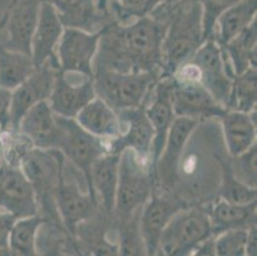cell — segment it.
Listing matches in <instances>:
<instances>
[{
  "instance_id": "obj_1",
  "label": "cell",
  "mask_w": 257,
  "mask_h": 256,
  "mask_svg": "<svg viewBox=\"0 0 257 256\" xmlns=\"http://www.w3.org/2000/svg\"><path fill=\"white\" fill-rule=\"evenodd\" d=\"M153 13L164 14L163 18H156L167 26L163 40L161 78L170 77L204 44L202 8L198 0H175Z\"/></svg>"
},
{
  "instance_id": "obj_2",
  "label": "cell",
  "mask_w": 257,
  "mask_h": 256,
  "mask_svg": "<svg viewBox=\"0 0 257 256\" xmlns=\"http://www.w3.org/2000/svg\"><path fill=\"white\" fill-rule=\"evenodd\" d=\"M167 26L153 16H142L119 25L121 40L132 60L133 72H147L161 78L163 40Z\"/></svg>"
},
{
  "instance_id": "obj_3",
  "label": "cell",
  "mask_w": 257,
  "mask_h": 256,
  "mask_svg": "<svg viewBox=\"0 0 257 256\" xmlns=\"http://www.w3.org/2000/svg\"><path fill=\"white\" fill-rule=\"evenodd\" d=\"M155 191L156 185L150 163L140 159L132 150H124L119 160L118 187L113 217L119 223L127 220L146 204Z\"/></svg>"
},
{
  "instance_id": "obj_4",
  "label": "cell",
  "mask_w": 257,
  "mask_h": 256,
  "mask_svg": "<svg viewBox=\"0 0 257 256\" xmlns=\"http://www.w3.org/2000/svg\"><path fill=\"white\" fill-rule=\"evenodd\" d=\"M159 79L158 74L147 72L116 73L95 70L92 81L96 98L101 99L114 112L120 113L146 104V99Z\"/></svg>"
},
{
  "instance_id": "obj_5",
  "label": "cell",
  "mask_w": 257,
  "mask_h": 256,
  "mask_svg": "<svg viewBox=\"0 0 257 256\" xmlns=\"http://www.w3.org/2000/svg\"><path fill=\"white\" fill-rule=\"evenodd\" d=\"M212 237L207 209L189 206L175 215L161 233L156 256H189L197 246Z\"/></svg>"
},
{
  "instance_id": "obj_6",
  "label": "cell",
  "mask_w": 257,
  "mask_h": 256,
  "mask_svg": "<svg viewBox=\"0 0 257 256\" xmlns=\"http://www.w3.org/2000/svg\"><path fill=\"white\" fill-rule=\"evenodd\" d=\"M65 165V159L57 150L30 149L21 159L20 169L29 180L37 204L49 217L60 220L55 208V191Z\"/></svg>"
},
{
  "instance_id": "obj_7",
  "label": "cell",
  "mask_w": 257,
  "mask_h": 256,
  "mask_svg": "<svg viewBox=\"0 0 257 256\" xmlns=\"http://www.w3.org/2000/svg\"><path fill=\"white\" fill-rule=\"evenodd\" d=\"M187 62L191 63L197 70L198 82L226 109L235 76L223 48L216 42L214 36L205 40L204 44Z\"/></svg>"
},
{
  "instance_id": "obj_8",
  "label": "cell",
  "mask_w": 257,
  "mask_h": 256,
  "mask_svg": "<svg viewBox=\"0 0 257 256\" xmlns=\"http://www.w3.org/2000/svg\"><path fill=\"white\" fill-rule=\"evenodd\" d=\"M58 123L60 127V140L57 151L63 155L65 161H69L74 169L82 173L90 194L91 166L100 156L106 154V144L104 140L83 130L76 119L58 117Z\"/></svg>"
},
{
  "instance_id": "obj_9",
  "label": "cell",
  "mask_w": 257,
  "mask_h": 256,
  "mask_svg": "<svg viewBox=\"0 0 257 256\" xmlns=\"http://www.w3.org/2000/svg\"><path fill=\"white\" fill-rule=\"evenodd\" d=\"M100 36L101 31L87 32L64 27L57 49L60 72L93 78V60L99 48Z\"/></svg>"
},
{
  "instance_id": "obj_10",
  "label": "cell",
  "mask_w": 257,
  "mask_h": 256,
  "mask_svg": "<svg viewBox=\"0 0 257 256\" xmlns=\"http://www.w3.org/2000/svg\"><path fill=\"white\" fill-rule=\"evenodd\" d=\"M189 204L174 192L155 191L146 201L140 214V229L150 256H156L159 239L170 220Z\"/></svg>"
},
{
  "instance_id": "obj_11",
  "label": "cell",
  "mask_w": 257,
  "mask_h": 256,
  "mask_svg": "<svg viewBox=\"0 0 257 256\" xmlns=\"http://www.w3.org/2000/svg\"><path fill=\"white\" fill-rule=\"evenodd\" d=\"M198 122L189 118H175L168 133L164 149L154 169V180L163 191L173 192L179 182V166L189 137Z\"/></svg>"
},
{
  "instance_id": "obj_12",
  "label": "cell",
  "mask_w": 257,
  "mask_h": 256,
  "mask_svg": "<svg viewBox=\"0 0 257 256\" xmlns=\"http://www.w3.org/2000/svg\"><path fill=\"white\" fill-rule=\"evenodd\" d=\"M99 206V203L87 191L83 192L79 189L76 181L67 180L63 169L55 191V208L60 222L71 236H77L79 227L97 214Z\"/></svg>"
},
{
  "instance_id": "obj_13",
  "label": "cell",
  "mask_w": 257,
  "mask_h": 256,
  "mask_svg": "<svg viewBox=\"0 0 257 256\" xmlns=\"http://www.w3.org/2000/svg\"><path fill=\"white\" fill-rule=\"evenodd\" d=\"M118 116L125 131H121L118 137L105 141L107 152L120 155L124 150H132L140 159L150 163L154 130L146 114V104L123 110Z\"/></svg>"
},
{
  "instance_id": "obj_14",
  "label": "cell",
  "mask_w": 257,
  "mask_h": 256,
  "mask_svg": "<svg viewBox=\"0 0 257 256\" xmlns=\"http://www.w3.org/2000/svg\"><path fill=\"white\" fill-rule=\"evenodd\" d=\"M0 210L16 220L39 215L34 189L18 166L0 164Z\"/></svg>"
},
{
  "instance_id": "obj_15",
  "label": "cell",
  "mask_w": 257,
  "mask_h": 256,
  "mask_svg": "<svg viewBox=\"0 0 257 256\" xmlns=\"http://www.w3.org/2000/svg\"><path fill=\"white\" fill-rule=\"evenodd\" d=\"M58 70V67L45 63L35 68L29 78L12 90L11 130L18 131L21 119L32 107L41 102H48Z\"/></svg>"
},
{
  "instance_id": "obj_16",
  "label": "cell",
  "mask_w": 257,
  "mask_h": 256,
  "mask_svg": "<svg viewBox=\"0 0 257 256\" xmlns=\"http://www.w3.org/2000/svg\"><path fill=\"white\" fill-rule=\"evenodd\" d=\"M173 77V76H172ZM173 110L177 118H221L226 112L200 82H179L173 77Z\"/></svg>"
},
{
  "instance_id": "obj_17",
  "label": "cell",
  "mask_w": 257,
  "mask_h": 256,
  "mask_svg": "<svg viewBox=\"0 0 257 256\" xmlns=\"http://www.w3.org/2000/svg\"><path fill=\"white\" fill-rule=\"evenodd\" d=\"M172 90L173 77H163L156 82L151 91L153 98H151L150 104H146V114L154 130V141L150 156V168L153 177L154 169H155L156 163L164 149L170 127H172L174 119L177 118L174 110H173Z\"/></svg>"
},
{
  "instance_id": "obj_18",
  "label": "cell",
  "mask_w": 257,
  "mask_h": 256,
  "mask_svg": "<svg viewBox=\"0 0 257 256\" xmlns=\"http://www.w3.org/2000/svg\"><path fill=\"white\" fill-rule=\"evenodd\" d=\"M55 8L64 27L97 32L114 22L107 12L106 0H40Z\"/></svg>"
},
{
  "instance_id": "obj_19",
  "label": "cell",
  "mask_w": 257,
  "mask_h": 256,
  "mask_svg": "<svg viewBox=\"0 0 257 256\" xmlns=\"http://www.w3.org/2000/svg\"><path fill=\"white\" fill-rule=\"evenodd\" d=\"M95 98L96 95L92 78H83L82 81L71 79L67 74L58 70L48 103L55 116L74 119Z\"/></svg>"
},
{
  "instance_id": "obj_20",
  "label": "cell",
  "mask_w": 257,
  "mask_h": 256,
  "mask_svg": "<svg viewBox=\"0 0 257 256\" xmlns=\"http://www.w3.org/2000/svg\"><path fill=\"white\" fill-rule=\"evenodd\" d=\"M40 0H12L8 7L7 39L2 41L7 49L31 56V40L39 20Z\"/></svg>"
},
{
  "instance_id": "obj_21",
  "label": "cell",
  "mask_w": 257,
  "mask_h": 256,
  "mask_svg": "<svg viewBox=\"0 0 257 256\" xmlns=\"http://www.w3.org/2000/svg\"><path fill=\"white\" fill-rule=\"evenodd\" d=\"M64 26L51 4L41 2L39 20L31 40V58L35 67L50 63L59 68L57 49Z\"/></svg>"
},
{
  "instance_id": "obj_22",
  "label": "cell",
  "mask_w": 257,
  "mask_h": 256,
  "mask_svg": "<svg viewBox=\"0 0 257 256\" xmlns=\"http://www.w3.org/2000/svg\"><path fill=\"white\" fill-rule=\"evenodd\" d=\"M18 131L31 142L32 147L41 150H57L60 140L58 117L48 102L32 107L21 119Z\"/></svg>"
},
{
  "instance_id": "obj_23",
  "label": "cell",
  "mask_w": 257,
  "mask_h": 256,
  "mask_svg": "<svg viewBox=\"0 0 257 256\" xmlns=\"http://www.w3.org/2000/svg\"><path fill=\"white\" fill-rule=\"evenodd\" d=\"M120 155L106 152L91 166L90 195L99 203L106 215L113 217L118 187Z\"/></svg>"
},
{
  "instance_id": "obj_24",
  "label": "cell",
  "mask_w": 257,
  "mask_h": 256,
  "mask_svg": "<svg viewBox=\"0 0 257 256\" xmlns=\"http://www.w3.org/2000/svg\"><path fill=\"white\" fill-rule=\"evenodd\" d=\"M228 155L235 158L256 144V110L251 113L226 110L220 118Z\"/></svg>"
},
{
  "instance_id": "obj_25",
  "label": "cell",
  "mask_w": 257,
  "mask_h": 256,
  "mask_svg": "<svg viewBox=\"0 0 257 256\" xmlns=\"http://www.w3.org/2000/svg\"><path fill=\"white\" fill-rule=\"evenodd\" d=\"M95 70H109L116 73L133 72L132 60L119 32V23L111 22L101 30L99 48L93 60V72Z\"/></svg>"
},
{
  "instance_id": "obj_26",
  "label": "cell",
  "mask_w": 257,
  "mask_h": 256,
  "mask_svg": "<svg viewBox=\"0 0 257 256\" xmlns=\"http://www.w3.org/2000/svg\"><path fill=\"white\" fill-rule=\"evenodd\" d=\"M74 119L83 130L104 141L118 137L123 131L118 113L99 98L88 103Z\"/></svg>"
},
{
  "instance_id": "obj_27",
  "label": "cell",
  "mask_w": 257,
  "mask_h": 256,
  "mask_svg": "<svg viewBox=\"0 0 257 256\" xmlns=\"http://www.w3.org/2000/svg\"><path fill=\"white\" fill-rule=\"evenodd\" d=\"M214 237L230 229H247L256 224V201L246 205L232 204L218 197L207 208Z\"/></svg>"
},
{
  "instance_id": "obj_28",
  "label": "cell",
  "mask_w": 257,
  "mask_h": 256,
  "mask_svg": "<svg viewBox=\"0 0 257 256\" xmlns=\"http://www.w3.org/2000/svg\"><path fill=\"white\" fill-rule=\"evenodd\" d=\"M256 13L257 0H239L218 18L212 36L220 46L226 45L256 21Z\"/></svg>"
},
{
  "instance_id": "obj_29",
  "label": "cell",
  "mask_w": 257,
  "mask_h": 256,
  "mask_svg": "<svg viewBox=\"0 0 257 256\" xmlns=\"http://www.w3.org/2000/svg\"><path fill=\"white\" fill-rule=\"evenodd\" d=\"M234 76H239L248 68H256L257 23L252 22L237 37L221 46Z\"/></svg>"
},
{
  "instance_id": "obj_30",
  "label": "cell",
  "mask_w": 257,
  "mask_h": 256,
  "mask_svg": "<svg viewBox=\"0 0 257 256\" xmlns=\"http://www.w3.org/2000/svg\"><path fill=\"white\" fill-rule=\"evenodd\" d=\"M35 68L31 56L9 50L0 41V86L15 90L34 73Z\"/></svg>"
},
{
  "instance_id": "obj_31",
  "label": "cell",
  "mask_w": 257,
  "mask_h": 256,
  "mask_svg": "<svg viewBox=\"0 0 257 256\" xmlns=\"http://www.w3.org/2000/svg\"><path fill=\"white\" fill-rule=\"evenodd\" d=\"M48 219L41 215L21 218L12 225L9 246L13 256H41L37 251V233Z\"/></svg>"
},
{
  "instance_id": "obj_32",
  "label": "cell",
  "mask_w": 257,
  "mask_h": 256,
  "mask_svg": "<svg viewBox=\"0 0 257 256\" xmlns=\"http://www.w3.org/2000/svg\"><path fill=\"white\" fill-rule=\"evenodd\" d=\"M216 161L220 166L221 175L219 197L229 203L239 204V205L254 203L257 199V189L247 186L235 177L230 165V159L216 155Z\"/></svg>"
},
{
  "instance_id": "obj_33",
  "label": "cell",
  "mask_w": 257,
  "mask_h": 256,
  "mask_svg": "<svg viewBox=\"0 0 257 256\" xmlns=\"http://www.w3.org/2000/svg\"><path fill=\"white\" fill-rule=\"evenodd\" d=\"M257 103V70L248 68L233 79L232 91L229 96L226 110L251 113L256 110Z\"/></svg>"
},
{
  "instance_id": "obj_34",
  "label": "cell",
  "mask_w": 257,
  "mask_h": 256,
  "mask_svg": "<svg viewBox=\"0 0 257 256\" xmlns=\"http://www.w3.org/2000/svg\"><path fill=\"white\" fill-rule=\"evenodd\" d=\"M141 209L119 223V256H150L140 229Z\"/></svg>"
},
{
  "instance_id": "obj_35",
  "label": "cell",
  "mask_w": 257,
  "mask_h": 256,
  "mask_svg": "<svg viewBox=\"0 0 257 256\" xmlns=\"http://www.w3.org/2000/svg\"><path fill=\"white\" fill-rule=\"evenodd\" d=\"M247 229H230L216 234L214 237L215 256H244Z\"/></svg>"
},
{
  "instance_id": "obj_36",
  "label": "cell",
  "mask_w": 257,
  "mask_h": 256,
  "mask_svg": "<svg viewBox=\"0 0 257 256\" xmlns=\"http://www.w3.org/2000/svg\"><path fill=\"white\" fill-rule=\"evenodd\" d=\"M256 158L257 145L252 146L244 154L230 158V165L235 177L249 187L257 189V175H256Z\"/></svg>"
},
{
  "instance_id": "obj_37",
  "label": "cell",
  "mask_w": 257,
  "mask_h": 256,
  "mask_svg": "<svg viewBox=\"0 0 257 256\" xmlns=\"http://www.w3.org/2000/svg\"><path fill=\"white\" fill-rule=\"evenodd\" d=\"M202 8V25H204V37L207 40L214 35L215 25L221 14L238 3L239 0H198Z\"/></svg>"
},
{
  "instance_id": "obj_38",
  "label": "cell",
  "mask_w": 257,
  "mask_h": 256,
  "mask_svg": "<svg viewBox=\"0 0 257 256\" xmlns=\"http://www.w3.org/2000/svg\"><path fill=\"white\" fill-rule=\"evenodd\" d=\"M90 252L92 256H119L118 242H111L104 233L91 239Z\"/></svg>"
},
{
  "instance_id": "obj_39",
  "label": "cell",
  "mask_w": 257,
  "mask_h": 256,
  "mask_svg": "<svg viewBox=\"0 0 257 256\" xmlns=\"http://www.w3.org/2000/svg\"><path fill=\"white\" fill-rule=\"evenodd\" d=\"M16 219L6 211L0 210V256H12L9 233Z\"/></svg>"
},
{
  "instance_id": "obj_40",
  "label": "cell",
  "mask_w": 257,
  "mask_h": 256,
  "mask_svg": "<svg viewBox=\"0 0 257 256\" xmlns=\"http://www.w3.org/2000/svg\"><path fill=\"white\" fill-rule=\"evenodd\" d=\"M11 104H12V90L0 86V131L11 128Z\"/></svg>"
},
{
  "instance_id": "obj_41",
  "label": "cell",
  "mask_w": 257,
  "mask_h": 256,
  "mask_svg": "<svg viewBox=\"0 0 257 256\" xmlns=\"http://www.w3.org/2000/svg\"><path fill=\"white\" fill-rule=\"evenodd\" d=\"M244 256H257V227L252 224L247 229V241L244 248Z\"/></svg>"
},
{
  "instance_id": "obj_42",
  "label": "cell",
  "mask_w": 257,
  "mask_h": 256,
  "mask_svg": "<svg viewBox=\"0 0 257 256\" xmlns=\"http://www.w3.org/2000/svg\"><path fill=\"white\" fill-rule=\"evenodd\" d=\"M189 256H215L214 237L205 241L204 243H201L200 246H197Z\"/></svg>"
},
{
  "instance_id": "obj_43",
  "label": "cell",
  "mask_w": 257,
  "mask_h": 256,
  "mask_svg": "<svg viewBox=\"0 0 257 256\" xmlns=\"http://www.w3.org/2000/svg\"><path fill=\"white\" fill-rule=\"evenodd\" d=\"M175 0H145V8H144V16H149L156 11L160 7L168 6V4L173 3Z\"/></svg>"
},
{
  "instance_id": "obj_44",
  "label": "cell",
  "mask_w": 257,
  "mask_h": 256,
  "mask_svg": "<svg viewBox=\"0 0 257 256\" xmlns=\"http://www.w3.org/2000/svg\"><path fill=\"white\" fill-rule=\"evenodd\" d=\"M8 14L9 12H8V8H7L3 16H2V18H0V35H2V32L4 31V28H6L7 21H8Z\"/></svg>"
},
{
  "instance_id": "obj_45",
  "label": "cell",
  "mask_w": 257,
  "mask_h": 256,
  "mask_svg": "<svg viewBox=\"0 0 257 256\" xmlns=\"http://www.w3.org/2000/svg\"><path fill=\"white\" fill-rule=\"evenodd\" d=\"M0 135H2V131H0Z\"/></svg>"
},
{
  "instance_id": "obj_46",
  "label": "cell",
  "mask_w": 257,
  "mask_h": 256,
  "mask_svg": "<svg viewBox=\"0 0 257 256\" xmlns=\"http://www.w3.org/2000/svg\"><path fill=\"white\" fill-rule=\"evenodd\" d=\"M12 256H13V255H12Z\"/></svg>"
}]
</instances>
